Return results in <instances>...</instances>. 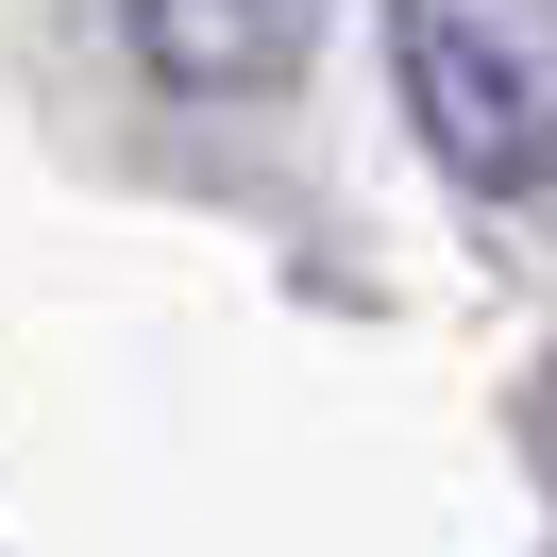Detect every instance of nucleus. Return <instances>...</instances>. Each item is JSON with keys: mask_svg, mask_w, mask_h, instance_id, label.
<instances>
[{"mask_svg": "<svg viewBox=\"0 0 557 557\" xmlns=\"http://www.w3.org/2000/svg\"><path fill=\"white\" fill-rule=\"evenodd\" d=\"M136 17V69L186 85V102H237V85H287L321 51V0H119Z\"/></svg>", "mask_w": 557, "mask_h": 557, "instance_id": "2", "label": "nucleus"}, {"mask_svg": "<svg viewBox=\"0 0 557 557\" xmlns=\"http://www.w3.org/2000/svg\"><path fill=\"white\" fill-rule=\"evenodd\" d=\"M388 69L456 186H557V0H388Z\"/></svg>", "mask_w": 557, "mask_h": 557, "instance_id": "1", "label": "nucleus"}]
</instances>
